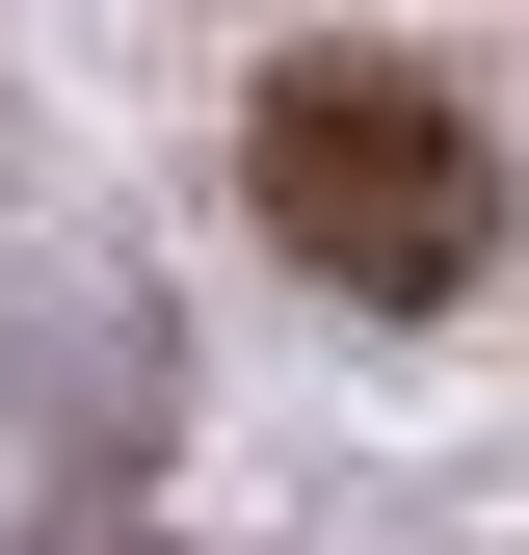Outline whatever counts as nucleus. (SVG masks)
<instances>
[{
  "mask_svg": "<svg viewBox=\"0 0 529 555\" xmlns=\"http://www.w3.org/2000/svg\"><path fill=\"white\" fill-rule=\"evenodd\" d=\"M238 212L318 264L345 318H450L503 264V132L424 80V53H292V80L238 106Z\"/></svg>",
  "mask_w": 529,
  "mask_h": 555,
  "instance_id": "obj_1",
  "label": "nucleus"
}]
</instances>
